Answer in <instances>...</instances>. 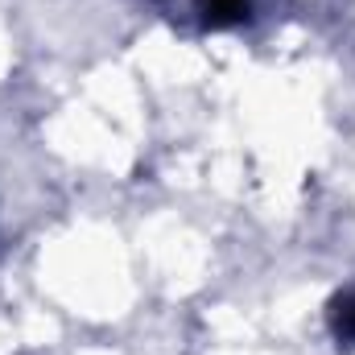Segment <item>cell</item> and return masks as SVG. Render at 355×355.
<instances>
[{
  "label": "cell",
  "mask_w": 355,
  "mask_h": 355,
  "mask_svg": "<svg viewBox=\"0 0 355 355\" xmlns=\"http://www.w3.org/2000/svg\"><path fill=\"white\" fill-rule=\"evenodd\" d=\"M327 318H331V335L339 339V347H355V285L331 297Z\"/></svg>",
  "instance_id": "1"
},
{
  "label": "cell",
  "mask_w": 355,
  "mask_h": 355,
  "mask_svg": "<svg viewBox=\"0 0 355 355\" xmlns=\"http://www.w3.org/2000/svg\"><path fill=\"white\" fill-rule=\"evenodd\" d=\"M198 12H202L207 29H232V25L248 21L252 0H198Z\"/></svg>",
  "instance_id": "2"
}]
</instances>
